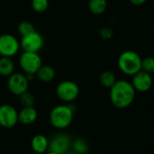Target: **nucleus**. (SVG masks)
Wrapping results in <instances>:
<instances>
[{
  "instance_id": "1",
  "label": "nucleus",
  "mask_w": 154,
  "mask_h": 154,
  "mask_svg": "<svg viewBox=\"0 0 154 154\" xmlns=\"http://www.w3.org/2000/svg\"><path fill=\"white\" fill-rule=\"evenodd\" d=\"M135 93L132 83L126 80H119L110 88V100L116 108L124 109L134 102Z\"/></svg>"
},
{
  "instance_id": "2",
  "label": "nucleus",
  "mask_w": 154,
  "mask_h": 154,
  "mask_svg": "<svg viewBox=\"0 0 154 154\" xmlns=\"http://www.w3.org/2000/svg\"><path fill=\"white\" fill-rule=\"evenodd\" d=\"M74 117V109L71 106L63 104L54 106L49 116L51 126L57 130H64L68 128Z\"/></svg>"
},
{
  "instance_id": "3",
  "label": "nucleus",
  "mask_w": 154,
  "mask_h": 154,
  "mask_svg": "<svg viewBox=\"0 0 154 154\" xmlns=\"http://www.w3.org/2000/svg\"><path fill=\"white\" fill-rule=\"evenodd\" d=\"M142 58L134 51H125L122 52L118 58L119 69L127 76H134L142 70Z\"/></svg>"
},
{
  "instance_id": "4",
  "label": "nucleus",
  "mask_w": 154,
  "mask_h": 154,
  "mask_svg": "<svg viewBox=\"0 0 154 154\" xmlns=\"http://www.w3.org/2000/svg\"><path fill=\"white\" fill-rule=\"evenodd\" d=\"M19 66L25 75H36L42 66V60L38 52L23 51L19 57Z\"/></svg>"
},
{
  "instance_id": "5",
  "label": "nucleus",
  "mask_w": 154,
  "mask_h": 154,
  "mask_svg": "<svg viewBox=\"0 0 154 154\" xmlns=\"http://www.w3.org/2000/svg\"><path fill=\"white\" fill-rule=\"evenodd\" d=\"M56 95L61 101L70 103L78 98L79 95V88L74 81L64 80L58 84L56 88Z\"/></svg>"
},
{
  "instance_id": "6",
  "label": "nucleus",
  "mask_w": 154,
  "mask_h": 154,
  "mask_svg": "<svg viewBox=\"0 0 154 154\" xmlns=\"http://www.w3.org/2000/svg\"><path fill=\"white\" fill-rule=\"evenodd\" d=\"M20 48V42L13 34L0 35V55L2 57L12 58L18 53Z\"/></svg>"
},
{
  "instance_id": "7",
  "label": "nucleus",
  "mask_w": 154,
  "mask_h": 154,
  "mask_svg": "<svg viewBox=\"0 0 154 154\" xmlns=\"http://www.w3.org/2000/svg\"><path fill=\"white\" fill-rule=\"evenodd\" d=\"M29 82L30 81L28 80L25 74L14 72L11 76L8 77L7 88L12 94L19 97L23 93L28 91Z\"/></svg>"
},
{
  "instance_id": "8",
  "label": "nucleus",
  "mask_w": 154,
  "mask_h": 154,
  "mask_svg": "<svg viewBox=\"0 0 154 154\" xmlns=\"http://www.w3.org/2000/svg\"><path fill=\"white\" fill-rule=\"evenodd\" d=\"M72 140L67 134L59 133L53 135L51 140H49V151L54 152L60 154H65L69 152L71 148Z\"/></svg>"
},
{
  "instance_id": "9",
  "label": "nucleus",
  "mask_w": 154,
  "mask_h": 154,
  "mask_svg": "<svg viewBox=\"0 0 154 154\" xmlns=\"http://www.w3.org/2000/svg\"><path fill=\"white\" fill-rule=\"evenodd\" d=\"M43 45V36L36 31L26 36H23L20 41V46L23 51L39 52L42 49Z\"/></svg>"
},
{
  "instance_id": "10",
  "label": "nucleus",
  "mask_w": 154,
  "mask_h": 154,
  "mask_svg": "<svg viewBox=\"0 0 154 154\" xmlns=\"http://www.w3.org/2000/svg\"><path fill=\"white\" fill-rule=\"evenodd\" d=\"M18 122V111L9 104L0 106V126L10 129L14 127Z\"/></svg>"
},
{
  "instance_id": "11",
  "label": "nucleus",
  "mask_w": 154,
  "mask_h": 154,
  "mask_svg": "<svg viewBox=\"0 0 154 154\" xmlns=\"http://www.w3.org/2000/svg\"><path fill=\"white\" fill-rule=\"evenodd\" d=\"M131 83L134 88L135 91L143 93L151 89L152 86V78L151 74L140 70L139 72H137L133 76V79Z\"/></svg>"
},
{
  "instance_id": "12",
  "label": "nucleus",
  "mask_w": 154,
  "mask_h": 154,
  "mask_svg": "<svg viewBox=\"0 0 154 154\" xmlns=\"http://www.w3.org/2000/svg\"><path fill=\"white\" fill-rule=\"evenodd\" d=\"M38 118V112L34 106L23 107L18 111V122L24 125L33 124Z\"/></svg>"
},
{
  "instance_id": "13",
  "label": "nucleus",
  "mask_w": 154,
  "mask_h": 154,
  "mask_svg": "<svg viewBox=\"0 0 154 154\" xmlns=\"http://www.w3.org/2000/svg\"><path fill=\"white\" fill-rule=\"evenodd\" d=\"M31 147L33 152L45 154L49 151V139L43 134H36L31 141Z\"/></svg>"
},
{
  "instance_id": "14",
  "label": "nucleus",
  "mask_w": 154,
  "mask_h": 154,
  "mask_svg": "<svg viewBox=\"0 0 154 154\" xmlns=\"http://www.w3.org/2000/svg\"><path fill=\"white\" fill-rule=\"evenodd\" d=\"M55 75H56V72L52 67L48 66V65H42L39 69V70L37 71L35 76L37 77V79L40 81L44 82V83H48V82H51L54 79Z\"/></svg>"
},
{
  "instance_id": "15",
  "label": "nucleus",
  "mask_w": 154,
  "mask_h": 154,
  "mask_svg": "<svg viewBox=\"0 0 154 154\" xmlns=\"http://www.w3.org/2000/svg\"><path fill=\"white\" fill-rule=\"evenodd\" d=\"M14 72V63L11 58H0V75L3 77H9Z\"/></svg>"
},
{
  "instance_id": "16",
  "label": "nucleus",
  "mask_w": 154,
  "mask_h": 154,
  "mask_svg": "<svg viewBox=\"0 0 154 154\" xmlns=\"http://www.w3.org/2000/svg\"><path fill=\"white\" fill-rule=\"evenodd\" d=\"M107 7L106 0H89L88 8L94 14H102Z\"/></svg>"
},
{
  "instance_id": "17",
  "label": "nucleus",
  "mask_w": 154,
  "mask_h": 154,
  "mask_svg": "<svg viewBox=\"0 0 154 154\" xmlns=\"http://www.w3.org/2000/svg\"><path fill=\"white\" fill-rule=\"evenodd\" d=\"M99 80H100V83L102 84V86H104L105 88H111L117 81L116 75L112 71H109V70H106V71L102 72L100 75Z\"/></svg>"
},
{
  "instance_id": "18",
  "label": "nucleus",
  "mask_w": 154,
  "mask_h": 154,
  "mask_svg": "<svg viewBox=\"0 0 154 154\" xmlns=\"http://www.w3.org/2000/svg\"><path fill=\"white\" fill-rule=\"evenodd\" d=\"M71 148H73V152L78 154H85L88 151V143L81 138L75 139L72 141Z\"/></svg>"
},
{
  "instance_id": "19",
  "label": "nucleus",
  "mask_w": 154,
  "mask_h": 154,
  "mask_svg": "<svg viewBox=\"0 0 154 154\" xmlns=\"http://www.w3.org/2000/svg\"><path fill=\"white\" fill-rule=\"evenodd\" d=\"M18 32L19 34L23 37V36H26L33 32H35V28L33 26V24L31 22L28 21H23L18 24Z\"/></svg>"
},
{
  "instance_id": "20",
  "label": "nucleus",
  "mask_w": 154,
  "mask_h": 154,
  "mask_svg": "<svg viewBox=\"0 0 154 154\" xmlns=\"http://www.w3.org/2000/svg\"><path fill=\"white\" fill-rule=\"evenodd\" d=\"M19 102L22 105L23 107H28V106H33L34 103H35V98L34 96L26 91L24 93H23L22 95L19 96Z\"/></svg>"
},
{
  "instance_id": "21",
  "label": "nucleus",
  "mask_w": 154,
  "mask_h": 154,
  "mask_svg": "<svg viewBox=\"0 0 154 154\" xmlns=\"http://www.w3.org/2000/svg\"><path fill=\"white\" fill-rule=\"evenodd\" d=\"M49 6V0H32V8L36 13H43Z\"/></svg>"
},
{
  "instance_id": "22",
  "label": "nucleus",
  "mask_w": 154,
  "mask_h": 154,
  "mask_svg": "<svg viewBox=\"0 0 154 154\" xmlns=\"http://www.w3.org/2000/svg\"><path fill=\"white\" fill-rule=\"evenodd\" d=\"M142 70L149 74L154 73V58L146 57L142 60Z\"/></svg>"
},
{
  "instance_id": "23",
  "label": "nucleus",
  "mask_w": 154,
  "mask_h": 154,
  "mask_svg": "<svg viewBox=\"0 0 154 154\" xmlns=\"http://www.w3.org/2000/svg\"><path fill=\"white\" fill-rule=\"evenodd\" d=\"M113 35V32L109 29V28H103L101 31V36L105 39L107 38H111V36Z\"/></svg>"
},
{
  "instance_id": "24",
  "label": "nucleus",
  "mask_w": 154,
  "mask_h": 154,
  "mask_svg": "<svg viewBox=\"0 0 154 154\" xmlns=\"http://www.w3.org/2000/svg\"><path fill=\"white\" fill-rule=\"evenodd\" d=\"M147 0H130V2L134 5H141L143 4H144Z\"/></svg>"
},
{
  "instance_id": "25",
  "label": "nucleus",
  "mask_w": 154,
  "mask_h": 154,
  "mask_svg": "<svg viewBox=\"0 0 154 154\" xmlns=\"http://www.w3.org/2000/svg\"><path fill=\"white\" fill-rule=\"evenodd\" d=\"M45 154H60V153H57V152H51V151H48Z\"/></svg>"
},
{
  "instance_id": "26",
  "label": "nucleus",
  "mask_w": 154,
  "mask_h": 154,
  "mask_svg": "<svg viewBox=\"0 0 154 154\" xmlns=\"http://www.w3.org/2000/svg\"><path fill=\"white\" fill-rule=\"evenodd\" d=\"M65 154H78V153H76V152H67V153H65Z\"/></svg>"
},
{
  "instance_id": "27",
  "label": "nucleus",
  "mask_w": 154,
  "mask_h": 154,
  "mask_svg": "<svg viewBox=\"0 0 154 154\" xmlns=\"http://www.w3.org/2000/svg\"><path fill=\"white\" fill-rule=\"evenodd\" d=\"M30 154H39V153H36V152H32V153H30Z\"/></svg>"
}]
</instances>
